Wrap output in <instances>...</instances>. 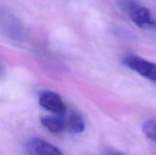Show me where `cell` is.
Instances as JSON below:
<instances>
[{"mask_svg": "<svg viewBox=\"0 0 156 155\" xmlns=\"http://www.w3.org/2000/svg\"><path fill=\"white\" fill-rule=\"evenodd\" d=\"M143 132L149 139L156 141V119H149L143 125Z\"/></svg>", "mask_w": 156, "mask_h": 155, "instance_id": "cell-7", "label": "cell"}, {"mask_svg": "<svg viewBox=\"0 0 156 155\" xmlns=\"http://www.w3.org/2000/svg\"><path fill=\"white\" fill-rule=\"evenodd\" d=\"M41 123L52 133H61L66 129V119L62 115H46L41 117Z\"/></svg>", "mask_w": 156, "mask_h": 155, "instance_id": "cell-5", "label": "cell"}, {"mask_svg": "<svg viewBox=\"0 0 156 155\" xmlns=\"http://www.w3.org/2000/svg\"><path fill=\"white\" fill-rule=\"evenodd\" d=\"M66 119V129L71 133L80 134L85 131V123L82 114L73 111L69 115Z\"/></svg>", "mask_w": 156, "mask_h": 155, "instance_id": "cell-6", "label": "cell"}, {"mask_svg": "<svg viewBox=\"0 0 156 155\" xmlns=\"http://www.w3.org/2000/svg\"><path fill=\"white\" fill-rule=\"evenodd\" d=\"M123 63L145 78L156 82V64L154 62L140 56L129 55L123 59Z\"/></svg>", "mask_w": 156, "mask_h": 155, "instance_id": "cell-2", "label": "cell"}, {"mask_svg": "<svg viewBox=\"0 0 156 155\" xmlns=\"http://www.w3.org/2000/svg\"><path fill=\"white\" fill-rule=\"evenodd\" d=\"M120 5L137 27L144 30H155L156 19L149 9L133 0H120Z\"/></svg>", "mask_w": 156, "mask_h": 155, "instance_id": "cell-1", "label": "cell"}, {"mask_svg": "<svg viewBox=\"0 0 156 155\" xmlns=\"http://www.w3.org/2000/svg\"><path fill=\"white\" fill-rule=\"evenodd\" d=\"M24 150L27 155H63L58 147L39 138H31L26 141Z\"/></svg>", "mask_w": 156, "mask_h": 155, "instance_id": "cell-4", "label": "cell"}, {"mask_svg": "<svg viewBox=\"0 0 156 155\" xmlns=\"http://www.w3.org/2000/svg\"><path fill=\"white\" fill-rule=\"evenodd\" d=\"M103 155H127L124 153L112 148H105L103 150Z\"/></svg>", "mask_w": 156, "mask_h": 155, "instance_id": "cell-8", "label": "cell"}, {"mask_svg": "<svg viewBox=\"0 0 156 155\" xmlns=\"http://www.w3.org/2000/svg\"><path fill=\"white\" fill-rule=\"evenodd\" d=\"M39 104L41 107L52 114L62 115L66 112V106L59 94L52 91H44L38 97Z\"/></svg>", "mask_w": 156, "mask_h": 155, "instance_id": "cell-3", "label": "cell"}]
</instances>
